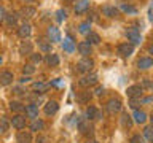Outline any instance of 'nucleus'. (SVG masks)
I'll use <instances>...</instances> for the list:
<instances>
[{
  "label": "nucleus",
  "mask_w": 153,
  "mask_h": 143,
  "mask_svg": "<svg viewBox=\"0 0 153 143\" xmlns=\"http://www.w3.org/2000/svg\"><path fill=\"white\" fill-rule=\"evenodd\" d=\"M121 107H123V103H121V100H120L118 97L110 99L108 102L105 103V108H107V111H108L110 114H115V113L121 111Z\"/></svg>",
  "instance_id": "obj_1"
},
{
  "label": "nucleus",
  "mask_w": 153,
  "mask_h": 143,
  "mask_svg": "<svg viewBox=\"0 0 153 143\" xmlns=\"http://www.w3.org/2000/svg\"><path fill=\"white\" fill-rule=\"evenodd\" d=\"M126 37H128V40L131 41V45H139V43L142 41V35H140V32H139V29H136V27H129L126 30Z\"/></svg>",
  "instance_id": "obj_2"
},
{
  "label": "nucleus",
  "mask_w": 153,
  "mask_h": 143,
  "mask_svg": "<svg viewBox=\"0 0 153 143\" xmlns=\"http://www.w3.org/2000/svg\"><path fill=\"white\" fill-rule=\"evenodd\" d=\"M78 84L81 86V88H89V86L97 84V75L96 73H88V75L81 76V78L78 80Z\"/></svg>",
  "instance_id": "obj_3"
},
{
  "label": "nucleus",
  "mask_w": 153,
  "mask_h": 143,
  "mask_svg": "<svg viewBox=\"0 0 153 143\" xmlns=\"http://www.w3.org/2000/svg\"><path fill=\"white\" fill-rule=\"evenodd\" d=\"M94 67V62L89 59V57H83L81 60H78V64H76V70L80 72V73H89V70Z\"/></svg>",
  "instance_id": "obj_4"
},
{
  "label": "nucleus",
  "mask_w": 153,
  "mask_h": 143,
  "mask_svg": "<svg viewBox=\"0 0 153 143\" xmlns=\"http://www.w3.org/2000/svg\"><path fill=\"white\" fill-rule=\"evenodd\" d=\"M142 92H143V88H142L140 84H132V86H129V88L126 89V94H128L129 99H139V97H142Z\"/></svg>",
  "instance_id": "obj_5"
},
{
  "label": "nucleus",
  "mask_w": 153,
  "mask_h": 143,
  "mask_svg": "<svg viewBox=\"0 0 153 143\" xmlns=\"http://www.w3.org/2000/svg\"><path fill=\"white\" fill-rule=\"evenodd\" d=\"M46 37H48V40H50L51 43L61 41V32H59V29L54 27V26H50V27L46 29Z\"/></svg>",
  "instance_id": "obj_6"
},
{
  "label": "nucleus",
  "mask_w": 153,
  "mask_h": 143,
  "mask_svg": "<svg viewBox=\"0 0 153 143\" xmlns=\"http://www.w3.org/2000/svg\"><path fill=\"white\" fill-rule=\"evenodd\" d=\"M10 124L18 129V130H22L24 127H26V116H22V114H14V116L10 119Z\"/></svg>",
  "instance_id": "obj_7"
},
{
  "label": "nucleus",
  "mask_w": 153,
  "mask_h": 143,
  "mask_svg": "<svg viewBox=\"0 0 153 143\" xmlns=\"http://www.w3.org/2000/svg\"><path fill=\"white\" fill-rule=\"evenodd\" d=\"M117 51L121 57H129L134 52V45H131V43H121Z\"/></svg>",
  "instance_id": "obj_8"
},
{
  "label": "nucleus",
  "mask_w": 153,
  "mask_h": 143,
  "mask_svg": "<svg viewBox=\"0 0 153 143\" xmlns=\"http://www.w3.org/2000/svg\"><path fill=\"white\" fill-rule=\"evenodd\" d=\"M45 114L46 116H53V114L57 113V110H59V103L56 102V100H48L45 103Z\"/></svg>",
  "instance_id": "obj_9"
},
{
  "label": "nucleus",
  "mask_w": 153,
  "mask_h": 143,
  "mask_svg": "<svg viewBox=\"0 0 153 143\" xmlns=\"http://www.w3.org/2000/svg\"><path fill=\"white\" fill-rule=\"evenodd\" d=\"M30 33H32V26L29 22H24V24H21L19 26V29H18V35L21 37V38H29L30 37Z\"/></svg>",
  "instance_id": "obj_10"
},
{
  "label": "nucleus",
  "mask_w": 153,
  "mask_h": 143,
  "mask_svg": "<svg viewBox=\"0 0 153 143\" xmlns=\"http://www.w3.org/2000/svg\"><path fill=\"white\" fill-rule=\"evenodd\" d=\"M13 80H14V76H13L11 72L5 70V72L0 73V84H2V86H10L13 83Z\"/></svg>",
  "instance_id": "obj_11"
},
{
  "label": "nucleus",
  "mask_w": 153,
  "mask_h": 143,
  "mask_svg": "<svg viewBox=\"0 0 153 143\" xmlns=\"http://www.w3.org/2000/svg\"><path fill=\"white\" fill-rule=\"evenodd\" d=\"M86 119L88 121H94V119H100V111L96 107H88L86 108Z\"/></svg>",
  "instance_id": "obj_12"
},
{
  "label": "nucleus",
  "mask_w": 153,
  "mask_h": 143,
  "mask_svg": "<svg viewBox=\"0 0 153 143\" xmlns=\"http://www.w3.org/2000/svg\"><path fill=\"white\" fill-rule=\"evenodd\" d=\"M29 129H30L32 132H40L45 129V121L40 118H35V119H32V122H30V126H29Z\"/></svg>",
  "instance_id": "obj_13"
},
{
  "label": "nucleus",
  "mask_w": 153,
  "mask_h": 143,
  "mask_svg": "<svg viewBox=\"0 0 153 143\" xmlns=\"http://www.w3.org/2000/svg\"><path fill=\"white\" fill-rule=\"evenodd\" d=\"M132 121L137 122V124H143L147 121V113L142 111V110H134V114H132Z\"/></svg>",
  "instance_id": "obj_14"
},
{
  "label": "nucleus",
  "mask_w": 153,
  "mask_h": 143,
  "mask_svg": "<svg viewBox=\"0 0 153 143\" xmlns=\"http://www.w3.org/2000/svg\"><path fill=\"white\" fill-rule=\"evenodd\" d=\"M37 45H38V49L42 52H51V45L53 43L50 40H45V38H38L37 40Z\"/></svg>",
  "instance_id": "obj_15"
},
{
  "label": "nucleus",
  "mask_w": 153,
  "mask_h": 143,
  "mask_svg": "<svg viewBox=\"0 0 153 143\" xmlns=\"http://www.w3.org/2000/svg\"><path fill=\"white\" fill-rule=\"evenodd\" d=\"M16 142H18V143H32V133H30V132H26V130L18 132Z\"/></svg>",
  "instance_id": "obj_16"
},
{
  "label": "nucleus",
  "mask_w": 153,
  "mask_h": 143,
  "mask_svg": "<svg viewBox=\"0 0 153 143\" xmlns=\"http://www.w3.org/2000/svg\"><path fill=\"white\" fill-rule=\"evenodd\" d=\"M26 116L30 118V119H35L38 118V107L35 103H29L26 107Z\"/></svg>",
  "instance_id": "obj_17"
},
{
  "label": "nucleus",
  "mask_w": 153,
  "mask_h": 143,
  "mask_svg": "<svg viewBox=\"0 0 153 143\" xmlns=\"http://www.w3.org/2000/svg\"><path fill=\"white\" fill-rule=\"evenodd\" d=\"M137 67L140 70L150 69V67H153V59H152V57H140V59L137 60Z\"/></svg>",
  "instance_id": "obj_18"
},
{
  "label": "nucleus",
  "mask_w": 153,
  "mask_h": 143,
  "mask_svg": "<svg viewBox=\"0 0 153 143\" xmlns=\"http://www.w3.org/2000/svg\"><path fill=\"white\" fill-rule=\"evenodd\" d=\"M19 52L24 54V56H26V54L30 56L32 52H33V45H32L30 41H22L21 45H19Z\"/></svg>",
  "instance_id": "obj_19"
},
{
  "label": "nucleus",
  "mask_w": 153,
  "mask_h": 143,
  "mask_svg": "<svg viewBox=\"0 0 153 143\" xmlns=\"http://www.w3.org/2000/svg\"><path fill=\"white\" fill-rule=\"evenodd\" d=\"M10 110H11L13 113H16V114H21L26 111V107L21 103V102H16V100H11L10 102Z\"/></svg>",
  "instance_id": "obj_20"
},
{
  "label": "nucleus",
  "mask_w": 153,
  "mask_h": 143,
  "mask_svg": "<svg viewBox=\"0 0 153 143\" xmlns=\"http://www.w3.org/2000/svg\"><path fill=\"white\" fill-rule=\"evenodd\" d=\"M89 0H78L76 2V5H75V13L76 14H81V13H85L86 10L89 8Z\"/></svg>",
  "instance_id": "obj_21"
},
{
  "label": "nucleus",
  "mask_w": 153,
  "mask_h": 143,
  "mask_svg": "<svg viewBox=\"0 0 153 143\" xmlns=\"http://www.w3.org/2000/svg\"><path fill=\"white\" fill-rule=\"evenodd\" d=\"M78 52L83 57H88L91 54V45H89L88 41H81L80 45H78Z\"/></svg>",
  "instance_id": "obj_22"
},
{
  "label": "nucleus",
  "mask_w": 153,
  "mask_h": 143,
  "mask_svg": "<svg viewBox=\"0 0 153 143\" xmlns=\"http://www.w3.org/2000/svg\"><path fill=\"white\" fill-rule=\"evenodd\" d=\"M102 13L107 18H117L118 16V10L115 7H112V5H105V7H102Z\"/></svg>",
  "instance_id": "obj_23"
},
{
  "label": "nucleus",
  "mask_w": 153,
  "mask_h": 143,
  "mask_svg": "<svg viewBox=\"0 0 153 143\" xmlns=\"http://www.w3.org/2000/svg\"><path fill=\"white\" fill-rule=\"evenodd\" d=\"M62 48H64V51H65V52H74V51L76 49V48H75V43H74V40H72L70 37H65V38H64Z\"/></svg>",
  "instance_id": "obj_24"
},
{
  "label": "nucleus",
  "mask_w": 153,
  "mask_h": 143,
  "mask_svg": "<svg viewBox=\"0 0 153 143\" xmlns=\"http://www.w3.org/2000/svg\"><path fill=\"white\" fill-rule=\"evenodd\" d=\"M35 13H37V10L33 8V7H30V5H26V7H22V10H21V14H22V18H33L35 16Z\"/></svg>",
  "instance_id": "obj_25"
},
{
  "label": "nucleus",
  "mask_w": 153,
  "mask_h": 143,
  "mask_svg": "<svg viewBox=\"0 0 153 143\" xmlns=\"http://www.w3.org/2000/svg\"><path fill=\"white\" fill-rule=\"evenodd\" d=\"M46 64L48 65H50V67H57V65H59V56H57V54H54V52H50V54H48L46 56Z\"/></svg>",
  "instance_id": "obj_26"
},
{
  "label": "nucleus",
  "mask_w": 153,
  "mask_h": 143,
  "mask_svg": "<svg viewBox=\"0 0 153 143\" xmlns=\"http://www.w3.org/2000/svg\"><path fill=\"white\" fill-rule=\"evenodd\" d=\"M86 41H88L89 45H99V43H100V37L96 32H89L88 35H86Z\"/></svg>",
  "instance_id": "obj_27"
},
{
  "label": "nucleus",
  "mask_w": 153,
  "mask_h": 143,
  "mask_svg": "<svg viewBox=\"0 0 153 143\" xmlns=\"http://www.w3.org/2000/svg\"><path fill=\"white\" fill-rule=\"evenodd\" d=\"M120 10H121L123 13H128V14H137V8L132 7V5H129V3H121L120 5Z\"/></svg>",
  "instance_id": "obj_28"
},
{
  "label": "nucleus",
  "mask_w": 153,
  "mask_h": 143,
  "mask_svg": "<svg viewBox=\"0 0 153 143\" xmlns=\"http://www.w3.org/2000/svg\"><path fill=\"white\" fill-rule=\"evenodd\" d=\"M48 86H50V84L43 83V81H35V83H32V89H33V91H38L40 94H43V92L48 89Z\"/></svg>",
  "instance_id": "obj_29"
},
{
  "label": "nucleus",
  "mask_w": 153,
  "mask_h": 143,
  "mask_svg": "<svg viewBox=\"0 0 153 143\" xmlns=\"http://www.w3.org/2000/svg\"><path fill=\"white\" fill-rule=\"evenodd\" d=\"M78 130L81 133H88L91 130V126H89L88 119H81V121H78Z\"/></svg>",
  "instance_id": "obj_30"
},
{
  "label": "nucleus",
  "mask_w": 153,
  "mask_h": 143,
  "mask_svg": "<svg viewBox=\"0 0 153 143\" xmlns=\"http://www.w3.org/2000/svg\"><path fill=\"white\" fill-rule=\"evenodd\" d=\"M132 124H134L132 118L129 116L128 113H123V114H121V126L126 127V129H129V127H132Z\"/></svg>",
  "instance_id": "obj_31"
},
{
  "label": "nucleus",
  "mask_w": 153,
  "mask_h": 143,
  "mask_svg": "<svg viewBox=\"0 0 153 143\" xmlns=\"http://www.w3.org/2000/svg\"><path fill=\"white\" fill-rule=\"evenodd\" d=\"M5 22H7V26H8V27L16 26V22H18V14H16V13L7 14V18H5Z\"/></svg>",
  "instance_id": "obj_32"
},
{
  "label": "nucleus",
  "mask_w": 153,
  "mask_h": 143,
  "mask_svg": "<svg viewBox=\"0 0 153 143\" xmlns=\"http://www.w3.org/2000/svg\"><path fill=\"white\" fill-rule=\"evenodd\" d=\"M142 137H143V140L153 143V127L152 126H147L145 129H143V135Z\"/></svg>",
  "instance_id": "obj_33"
},
{
  "label": "nucleus",
  "mask_w": 153,
  "mask_h": 143,
  "mask_svg": "<svg viewBox=\"0 0 153 143\" xmlns=\"http://www.w3.org/2000/svg\"><path fill=\"white\" fill-rule=\"evenodd\" d=\"M89 29H91V22L89 21H85V22H81L80 26H78V32L83 33V35H88V33L91 32Z\"/></svg>",
  "instance_id": "obj_34"
},
{
  "label": "nucleus",
  "mask_w": 153,
  "mask_h": 143,
  "mask_svg": "<svg viewBox=\"0 0 153 143\" xmlns=\"http://www.w3.org/2000/svg\"><path fill=\"white\" fill-rule=\"evenodd\" d=\"M10 126H11V124H10V121L5 116H2L0 118V133H5L10 129Z\"/></svg>",
  "instance_id": "obj_35"
},
{
  "label": "nucleus",
  "mask_w": 153,
  "mask_h": 143,
  "mask_svg": "<svg viewBox=\"0 0 153 143\" xmlns=\"http://www.w3.org/2000/svg\"><path fill=\"white\" fill-rule=\"evenodd\" d=\"M91 92H81V94H78V102L80 103H86V102H89L91 100Z\"/></svg>",
  "instance_id": "obj_36"
},
{
  "label": "nucleus",
  "mask_w": 153,
  "mask_h": 143,
  "mask_svg": "<svg viewBox=\"0 0 153 143\" xmlns=\"http://www.w3.org/2000/svg\"><path fill=\"white\" fill-rule=\"evenodd\" d=\"M33 72H35V67H33L32 64H27V65H24V67H22V73H24V76L32 75Z\"/></svg>",
  "instance_id": "obj_37"
},
{
  "label": "nucleus",
  "mask_w": 153,
  "mask_h": 143,
  "mask_svg": "<svg viewBox=\"0 0 153 143\" xmlns=\"http://www.w3.org/2000/svg\"><path fill=\"white\" fill-rule=\"evenodd\" d=\"M129 143H145V140H143V137L140 133H136V135H132L129 138Z\"/></svg>",
  "instance_id": "obj_38"
},
{
  "label": "nucleus",
  "mask_w": 153,
  "mask_h": 143,
  "mask_svg": "<svg viewBox=\"0 0 153 143\" xmlns=\"http://www.w3.org/2000/svg\"><path fill=\"white\" fill-rule=\"evenodd\" d=\"M65 16H67V14H65L64 10H57V11H56V19H57V22H64V21H65Z\"/></svg>",
  "instance_id": "obj_39"
},
{
  "label": "nucleus",
  "mask_w": 153,
  "mask_h": 143,
  "mask_svg": "<svg viewBox=\"0 0 153 143\" xmlns=\"http://www.w3.org/2000/svg\"><path fill=\"white\" fill-rule=\"evenodd\" d=\"M42 59L43 57H42V54H38V52H32L30 54V60L33 62V64H40Z\"/></svg>",
  "instance_id": "obj_40"
},
{
  "label": "nucleus",
  "mask_w": 153,
  "mask_h": 143,
  "mask_svg": "<svg viewBox=\"0 0 153 143\" xmlns=\"http://www.w3.org/2000/svg\"><path fill=\"white\" fill-rule=\"evenodd\" d=\"M5 18H7V10H5L2 5H0V22H3Z\"/></svg>",
  "instance_id": "obj_41"
},
{
  "label": "nucleus",
  "mask_w": 153,
  "mask_h": 143,
  "mask_svg": "<svg viewBox=\"0 0 153 143\" xmlns=\"http://www.w3.org/2000/svg\"><path fill=\"white\" fill-rule=\"evenodd\" d=\"M139 102H142L140 97H139V99H131V107H132L134 110H137V107H139Z\"/></svg>",
  "instance_id": "obj_42"
},
{
  "label": "nucleus",
  "mask_w": 153,
  "mask_h": 143,
  "mask_svg": "<svg viewBox=\"0 0 153 143\" xmlns=\"http://www.w3.org/2000/svg\"><path fill=\"white\" fill-rule=\"evenodd\" d=\"M94 92H96V95H102L104 94V88H102V86H97Z\"/></svg>",
  "instance_id": "obj_43"
},
{
  "label": "nucleus",
  "mask_w": 153,
  "mask_h": 143,
  "mask_svg": "<svg viewBox=\"0 0 153 143\" xmlns=\"http://www.w3.org/2000/svg\"><path fill=\"white\" fill-rule=\"evenodd\" d=\"M142 88H152V83L148 80H143V84H142Z\"/></svg>",
  "instance_id": "obj_44"
},
{
  "label": "nucleus",
  "mask_w": 153,
  "mask_h": 143,
  "mask_svg": "<svg viewBox=\"0 0 153 143\" xmlns=\"http://www.w3.org/2000/svg\"><path fill=\"white\" fill-rule=\"evenodd\" d=\"M51 84L53 86H62V81L61 80H54V81H51Z\"/></svg>",
  "instance_id": "obj_45"
},
{
  "label": "nucleus",
  "mask_w": 153,
  "mask_h": 143,
  "mask_svg": "<svg viewBox=\"0 0 153 143\" xmlns=\"http://www.w3.org/2000/svg\"><path fill=\"white\" fill-rule=\"evenodd\" d=\"M19 81H21V83L24 84V83H29V81H30V78H29V76H22V78L19 80Z\"/></svg>",
  "instance_id": "obj_46"
},
{
  "label": "nucleus",
  "mask_w": 153,
  "mask_h": 143,
  "mask_svg": "<svg viewBox=\"0 0 153 143\" xmlns=\"http://www.w3.org/2000/svg\"><path fill=\"white\" fill-rule=\"evenodd\" d=\"M148 119H150V126H152V127H153V113H152V114H150V118H148Z\"/></svg>",
  "instance_id": "obj_47"
},
{
  "label": "nucleus",
  "mask_w": 153,
  "mask_h": 143,
  "mask_svg": "<svg viewBox=\"0 0 153 143\" xmlns=\"http://www.w3.org/2000/svg\"><path fill=\"white\" fill-rule=\"evenodd\" d=\"M148 51H150L152 54H153V45H150V46H148Z\"/></svg>",
  "instance_id": "obj_48"
},
{
  "label": "nucleus",
  "mask_w": 153,
  "mask_h": 143,
  "mask_svg": "<svg viewBox=\"0 0 153 143\" xmlns=\"http://www.w3.org/2000/svg\"><path fill=\"white\" fill-rule=\"evenodd\" d=\"M22 2H26V3H30V2H33V0H22Z\"/></svg>",
  "instance_id": "obj_49"
},
{
  "label": "nucleus",
  "mask_w": 153,
  "mask_h": 143,
  "mask_svg": "<svg viewBox=\"0 0 153 143\" xmlns=\"http://www.w3.org/2000/svg\"><path fill=\"white\" fill-rule=\"evenodd\" d=\"M88 143H97V142L96 140H88Z\"/></svg>",
  "instance_id": "obj_50"
},
{
  "label": "nucleus",
  "mask_w": 153,
  "mask_h": 143,
  "mask_svg": "<svg viewBox=\"0 0 153 143\" xmlns=\"http://www.w3.org/2000/svg\"><path fill=\"white\" fill-rule=\"evenodd\" d=\"M2 62H3V59H2V56H0V65H2Z\"/></svg>",
  "instance_id": "obj_51"
},
{
  "label": "nucleus",
  "mask_w": 153,
  "mask_h": 143,
  "mask_svg": "<svg viewBox=\"0 0 153 143\" xmlns=\"http://www.w3.org/2000/svg\"><path fill=\"white\" fill-rule=\"evenodd\" d=\"M67 2H76V0H67Z\"/></svg>",
  "instance_id": "obj_52"
},
{
  "label": "nucleus",
  "mask_w": 153,
  "mask_h": 143,
  "mask_svg": "<svg viewBox=\"0 0 153 143\" xmlns=\"http://www.w3.org/2000/svg\"><path fill=\"white\" fill-rule=\"evenodd\" d=\"M152 41H153V33H152Z\"/></svg>",
  "instance_id": "obj_53"
}]
</instances>
